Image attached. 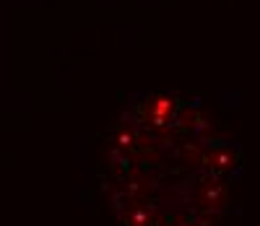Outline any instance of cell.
Instances as JSON below:
<instances>
[{
	"label": "cell",
	"instance_id": "1",
	"mask_svg": "<svg viewBox=\"0 0 260 226\" xmlns=\"http://www.w3.org/2000/svg\"><path fill=\"white\" fill-rule=\"evenodd\" d=\"M187 112L190 104L177 96L154 94L120 117L102 177L117 226L219 223L240 164Z\"/></svg>",
	"mask_w": 260,
	"mask_h": 226
}]
</instances>
